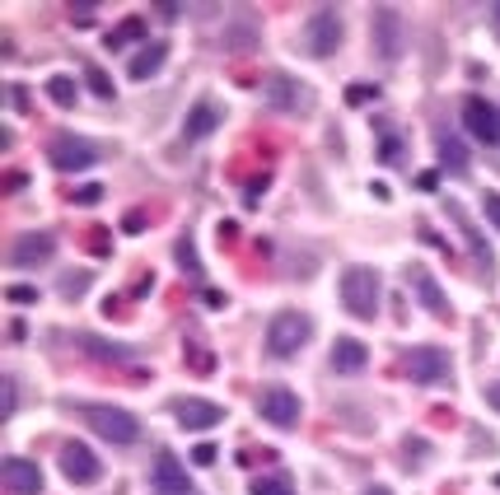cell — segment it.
I'll return each instance as SVG.
<instances>
[{
    "label": "cell",
    "mask_w": 500,
    "mask_h": 495,
    "mask_svg": "<svg viewBox=\"0 0 500 495\" xmlns=\"http://www.w3.org/2000/svg\"><path fill=\"white\" fill-rule=\"evenodd\" d=\"M402 448H407V458H426V453H431V444H426V439H411V435H407V444H402Z\"/></svg>",
    "instance_id": "35"
},
{
    "label": "cell",
    "mask_w": 500,
    "mask_h": 495,
    "mask_svg": "<svg viewBox=\"0 0 500 495\" xmlns=\"http://www.w3.org/2000/svg\"><path fill=\"white\" fill-rule=\"evenodd\" d=\"M192 463H197V468H211V463H216V448H211V444H197Z\"/></svg>",
    "instance_id": "34"
},
{
    "label": "cell",
    "mask_w": 500,
    "mask_h": 495,
    "mask_svg": "<svg viewBox=\"0 0 500 495\" xmlns=\"http://www.w3.org/2000/svg\"><path fill=\"white\" fill-rule=\"evenodd\" d=\"M407 285L416 290V300L426 304V313H435V318H453V304H449V295L440 290V280H435L426 267H411V271H407Z\"/></svg>",
    "instance_id": "15"
},
{
    "label": "cell",
    "mask_w": 500,
    "mask_h": 495,
    "mask_svg": "<svg viewBox=\"0 0 500 495\" xmlns=\"http://www.w3.org/2000/svg\"><path fill=\"white\" fill-rule=\"evenodd\" d=\"M491 15H495V24H500V5H491Z\"/></svg>",
    "instance_id": "43"
},
{
    "label": "cell",
    "mask_w": 500,
    "mask_h": 495,
    "mask_svg": "<svg viewBox=\"0 0 500 495\" xmlns=\"http://www.w3.org/2000/svg\"><path fill=\"white\" fill-rule=\"evenodd\" d=\"M365 495H393V490H388V486H369Z\"/></svg>",
    "instance_id": "42"
},
{
    "label": "cell",
    "mask_w": 500,
    "mask_h": 495,
    "mask_svg": "<svg viewBox=\"0 0 500 495\" xmlns=\"http://www.w3.org/2000/svg\"><path fill=\"white\" fill-rule=\"evenodd\" d=\"M154 486L169 490V495H192V477L169 448H159V458H154Z\"/></svg>",
    "instance_id": "16"
},
{
    "label": "cell",
    "mask_w": 500,
    "mask_h": 495,
    "mask_svg": "<svg viewBox=\"0 0 500 495\" xmlns=\"http://www.w3.org/2000/svg\"><path fill=\"white\" fill-rule=\"evenodd\" d=\"M85 85H90L99 99H112V94H117V90H112V79H108L99 66H85Z\"/></svg>",
    "instance_id": "30"
},
{
    "label": "cell",
    "mask_w": 500,
    "mask_h": 495,
    "mask_svg": "<svg viewBox=\"0 0 500 495\" xmlns=\"http://www.w3.org/2000/svg\"><path fill=\"white\" fill-rule=\"evenodd\" d=\"M70 19H75V24H90V19H94V5H70Z\"/></svg>",
    "instance_id": "40"
},
{
    "label": "cell",
    "mask_w": 500,
    "mask_h": 495,
    "mask_svg": "<svg viewBox=\"0 0 500 495\" xmlns=\"http://www.w3.org/2000/svg\"><path fill=\"white\" fill-rule=\"evenodd\" d=\"M369 43H374V52H379L388 66L407 52V24H402V15L393 5H379L369 15Z\"/></svg>",
    "instance_id": "5"
},
{
    "label": "cell",
    "mask_w": 500,
    "mask_h": 495,
    "mask_svg": "<svg viewBox=\"0 0 500 495\" xmlns=\"http://www.w3.org/2000/svg\"><path fill=\"white\" fill-rule=\"evenodd\" d=\"M258 411H262V421H267V426H276V430H295L304 406H300V393H295V388L271 384V388L258 393Z\"/></svg>",
    "instance_id": "8"
},
{
    "label": "cell",
    "mask_w": 500,
    "mask_h": 495,
    "mask_svg": "<svg viewBox=\"0 0 500 495\" xmlns=\"http://www.w3.org/2000/svg\"><path fill=\"white\" fill-rule=\"evenodd\" d=\"M52 253H57V238L52 234H19L15 243H10V267H19V271H28V267H43V262H52Z\"/></svg>",
    "instance_id": "11"
},
{
    "label": "cell",
    "mask_w": 500,
    "mask_h": 495,
    "mask_svg": "<svg viewBox=\"0 0 500 495\" xmlns=\"http://www.w3.org/2000/svg\"><path fill=\"white\" fill-rule=\"evenodd\" d=\"M435 150H440V159H444V169L468 174V150H463V141H458V136H440Z\"/></svg>",
    "instance_id": "21"
},
{
    "label": "cell",
    "mask_w": 500,
    "mask_h": 495,
    "mask_svg": "<svg viewBox=\"0 0 500 495\" xmlns=\"http://www.w3.org/2000/svg\"><path fill=\"white\" fill-rule=\"evenodd\" d=\"M253 495H295V486H290V477H258Z\"/></svg>",
    "instance_id": "28"
},
{
    "label": "cell",
    "mask_w": 500,
    "mask_h": 495,
    "mask_svg": "<svg viewBox=\"0 0 500 495\" xmlns=\"http://www.w3.org/2000/svg\"><path fill=\"white\" fill-rule=\"evenodd\" d=\"M309 337H314V318L300 313V309H281L267 322V355L271 360H295L309 346Z\"/></svg>",
    "instance_id": "1"
},
{
    "label": "cell",
    "mask_w": 500,
    "mask_h": 495,
    "mask_svg": "<svg viewBox=\"0 0 500 495\" xmlns=\"http://www.w3.org/2000/svg\"><path fill=\"white\" fill-rule=\"evenodd\" d=\"M262 99L276 108V112H290V117H300V112H314V90L304 85V79L295 75H267V85H262Z\"/></svg>",
    "instance_id": "7"
},
{
    "label": "cell",
    "mask_w": 500,
    "mask_h": 495,
    "mask_svg": "<svg viewBox=\"0 0 500 495\" xmlns=\"http://www.w3.org/2000/svg\"><path fill=\"white\" fill-rule=\"evenodd\" d=\"M482 397H486V406H491V411H500V379H495V384H486V388H482Z\"/></svg>",
    "instance_id": "39"
},
{
    "label": "cell",
    "mask_w": 500,
    "mask_h": 495,
    "mask_svg": "<svg viewBox=\"0 0 500 495\" xmlns=\"http://www.w3.org/2000/svg\"><path fill=\"white\" fill-rule=\"evenodd\" d=\"M495 486H500V477H495Z\"/></svg>",
    "instance_id": "44"
},
{
    "label": "cell",
    "mask_w": 500,
    "mask_h": 495,
    "mask_svg": "<svg viewBox=\"0 0 500 495\" xmlns=\"http://www.w3.org/2000/svg\"><path fill=\"white\" fill-rule=\"evenodd\" d=\"M365 364H369V346L360 337H337L332 342V369H337V374H360Z\"/></svg>",
    "instance_id": "18"
},
{
    "label": "cell",
    "mask_w": 500,
    "mask_h": 495,
    "mask_svg": "<svg viewBox=\"0 0 500 495\" xmlns=\"http://www.w3.org/2000/svg\"><path fill=\"white\" fill-rule=\"evenodd\" d=\"M70 201H75V205H94V201H103V187H80Z\"/></svg>",
    "instance_id": "33"
},
{
    "label": "cell",
    "mask_w": 500,
    "mask_h": 495,
    "mask_svg": "<svg viewBox=\"0 0 500 495\" xmlns=\"http://www.w3.org/2000/svg\"><path fill=\"white\" fill-rule=\"evenodd\" d=\"M220 108L211 103V99H201V103H192V112H187V121H183V141H206L216 127H220Z\"/></svg>",
    "instance_id": "19"
},
{
    "label": "cell",
    "mask_w": 500,
    "mask_h": 495,
    "mask_svg": "<svg viewBox=\"0 0 500 495\" xmlns=\"http://www.w3.org/2000/svg\"><path fill=\"white\" fill-rule=\"evenodd\" d=\"M482 216L500 229V192H486V196H482Z\"/></svg>",
    "instance_id": "31"
},
{
    "label": "cell",
    "mask_w": 500,
    "mask_h": 495,
    "mask_svg": "<svg viewBox=\"0 0 500 495\" xmlns=\"http://www.w3.org/2000/svg\"><path fill=\"white\" fill-rule=\"evenodd\" d=\"M463 127H468L482 145H500V112H495L482 94H473V99L463 103Z\"/></svg>",
    "instance_id": "13"
},
{
    "label": "cell",
    "mask_w": 500,
    "mask_h": 495,
    "mask_svg": "<svg viewBox=\"0 0 500 495\" xmlns=\"http://www.w3.org/2000/svg\"><path fill=\"white\" fill-rule=\"evenodd\" d=\"M402 369H407L411 384H426V388L453 379V360H449V351H440V346H411L407 360H402Z\"/></svg>",
    "instance_id": "6"
},
{
    "label": "cell",
    "mask_w": 500,
    "mask_h": 495,
    "mask_svg": "<svg viewBox=\"0 0 500 495\" xmlns=\"http://www.w3.org/2000/svg\"><path fill=\"white\" fill-rule=\"evenodd\" d=\"M48 163L52 169H61V174H85V169H94L99 163V150L90 145V141H80V136H57L52 145H48Z\"/></svg>",
    "instance_id": "9"
},
{
    "label": "cell",
    "mask_w": 500,
    "mask_h": 495,
    "mask_svg": "<svg viewBox=\"0 0 500 495\" xmlns=\"http://www.w3.org/2000/svg\"><path fill=\"white\" fill-rule=\"evenodd\" d=\"M80 421H85L99 439L108 444H136L141 439V421L132 416V411H122V406H80Z\"/></svg>",
    "instance_id": "3"
},
{
    "label": "cell",
    "mask_w": 500,
    "mask_h": 495,
    "mask_svg": "<svg viewBox=\"0 0 500 495\" xmlns=\"http://www.w3.org/2000/svg\"><path fill=\"white\" fill-rule=\"evenodd\" d=\"M174 416L183 430H211V426H225V406L220 402H206V397H178L174 402Z\"/></svg>",
    "instance_id": "12"
},
{
    "label": "cell",
    "mask_w": 500,
    "mask_h": 495,
    "mask_svg": "<svg viewBox=\"0 0 500 495\" xmlns=\"http://www.w3.org/2000/svg\"><path fill=\"white\" fill-rule=\"evenodd\" d=\"M90 248H94L99 258H103V253H112V243H108V234H103V229H94V234H90Z\"/></svg>",
    "instance_id": "36"
},
{
    "label": "cell",
    "mask_w": 500,
    "mask_h": 495,
    "mask_svg": "<svg viewBox=\"0 0 500 495\" xmlns=\"http://www.w3.org/2000/svg\"><path fill=\"white\" fill-rule=\"evenodd\" d=\"M141 33H145V19L136 15V19H127V24H122L117 33H108V52H117L122 43H132V37H141Z\"/></svg>",
    "instance_id": "26"
},
{
    "label": "cell",
    "mask_w": 500,
    "mask_h": 495,
    "mask_svg": "<svg viewBox=\"0 0 500 495\" xmlns=\"http://www.w3.org/2000/svg\"><path fill=\"white\" fill-rule=\"evenodd\" d=\"M174 258H178V267H183L192 280H201V276H206V267H201V258H197V243H192L187 234L174 243Z\"/></svg>",
    "instance_id": "22"
},
{
    "label": "cell",
    "mask_w": 500,
    "mask_h": 495,
    "mask_svg": "<svg viewBox=\"0 0 500 495\" xmlns=\"http://www.w3.org/2000/svg\"><path fill=\"white\" fill-rule=\"evenodd\" d=\"M85 290H90V271H66V276H61V295H66V300H80Z\"/></svg>",
    "instance_id": "29"
},
{
    "label": "cell",
    "mask_w": 500,
    "mask_h": 495,
    "mask_svg": "<svg viewBox=\"0 0 500 495\" xmlns=\"http://www.w3.org/2000/svg\"><path fill=\"white\" fill-rule=\"evenodd\" d=\"M444 216L458 225V229H463V238L473 243V253H477V262L486 267V271H495V258H491V248H486V238H482V229L473 225V216L463 211V205H458V201H444Z\"/></svg>",
    "instance_id": "17"
},
{
    "label": "cell",
    "mask_w": 500,
    "mask_h": 495,
    "mask_svg": "<svg viewBox=\"0 0 500 495\" xmlns=\"http://www.w3.org/2000/svg\"><path fill=\"white\" fill-rule=\"evenodd\" d=\"M342 304H346V313L351 318H360V322H374L379 318V295H384V285H379V271L374 267H346L342 271Z\"/></svg>",
    "instance_id": "2"
},
{
    "label": "cell",
    "mask_w": 500,
    "mask_h": 495,
    "mask_svg": "<svg viewBox=\"0 0 500 495\" xmlns=\"http://www.w3.org/2000/svg\"><path fill=\"white\" fill-rule=\"evenodd\" d=\"M10 300H15V304H33L37 290H28V285H10Z\"/></svg>",
    "instance_id": "37"
},
{
    "label": "cell",
    "mask_w": 500,
    "mask_h": 495,
    "mask_svg": "<svg viewBox=\"0 0 500 495\" xmlns=\"http://www.w3.org/2000/svg\"><path fill=\"white\" fill-rule=\"evenodd\" d=\"M164 61H169V43H145L136 57H132V79H150V75H159L164 70Z\"/></svg>",
    "instance_id": "20"
},
{
    "label": "cell",
    "mask_w": 500,
    "mask_h": 495,
    "mask_svg": "<svg viewBox=\"0 0 500 495\" xmlns=\"http://www.w3.org/2000/svg\"><path fill=\"white\" fill-rule=\"evenodd\" d=\"M75 94H80V90H75L70 75H52V79H48V99H52L57 108H75Z\"/></svg>",
    "instance_id": "24"
},
{
    "label": "cell",
    "mask_w": 500,
    "mask_h": 495,
    "mask_svg": "<svg viewBox=\"0 0 500 495\" xmlns=\"http://www.w3.org/2000/svg\"><path fill=\"white\" fill-rule=\"evenodd\" d=\"M0 481L10 495H43V468L28 458H5L0 463Z\"/></svg>",
    "instance_id": "14"
},
{
    "label": "cell",
    "mask_w": 500,
    "mask_h": 495,
    "mask_svg": "<svg viewBox=\"0 0 500 495\" xmlns=\"http://www.w3.org/2000/svg\"><path fill=\"white\" fill-rule=\"evenodd\" d=\"M398 154H402V141H398V136H393V132L384 127V163H393Z\"/></svg>",
    "instance_id": "32"
},
{
    "label": "cell",
    "mask_w": 500,
    "mask_h": 495,
    "mask_svg": "<svg viewBox=\"0 0 500 495\" xmlns=\"http://www.w3.org/2000/svg\"><path fill=\"white\" fill-rule=\"evenodd\" d=\"M80 346H90V355H94V360L132 364V351H127V346H108V342H99V337H80Z\"/></svg>",
    "instance_id": "23"
},
{
    "label": "cell",
    "mask_w": 500,
    "mask_h": 495,
    "mask_svg": "<svg viewBox=\"0 0 500 495\" xmlns=\"http://www.w3.org/2000/svg\"><path fill=\"white\" fill-rule=\"evenodd\" d=\"M159 10V19H178L183 15V5H154Z\"/></svg>",
    "instance_id": "41"
},
{
    "label": "cell",
    "mask_w": 500,
    "mask_h": 495,
    "mask_svg": "<svg viewBox=\"0 0 500 495\" xmlns=\"http://www.w3.org/2000/svg\"><path fill=\"white\" fill-rule=\"evenodd\" d=\"M262 192H267V174L248 183V205H258V196H262Z\"/></svg>",
    "instance_id": "38"
},
{
    "label": "cell",
    "mask_w": 500,
    "mask_h": 495,
    "mask_svg": "<svg viewBox=\"0 0 500 495\" xmlns=\"http://www.w3.org/2000/svg\"><path fill=\"white\" fill-rule=\"evenodd\" d=\"M61 477L70 486H94L103 481V463H99V453L90 444H66L61 448Z\"/></svg>",
    "instance_id": "10"
},
{
    "label": "cell",
    "mask_w": 500,
    "mask_h": 495,
    "mask_svg": "<svg viewBox=\"0 0 500 495\" xmlns=\"http://www.w3.org/2000/svg\"><path fill=\"white\" fill-rule=\"evenodd\" d=\"M342 37H346V24H342V10H332V5H318L304 24V52L309 57H332L342 47Z\"/></svg>",
    "instance_id": "4"
},
{
    "label": "cell",
    "mask_w": 500,
    "mask_h": 495,
    "mask_svg": "<svg viewBox=\"0 0 500 495\" xmlns=\"http://www.w3.org/2000/svg\"><path fill=\"white\" fill-rule=\"evenodd\" d=\"M346 103H351V108L379 103V85H365V79H356V85H346Z\"/></svg>",
    "instance_id": "25"
},
{
    "label": "cell",
    "mask_w": 500,
    "mask_h": 495,
    "mask_svg": "<svg viewBox=\"0 0 500 495\" xmlns=\"http://www.w3.org/2000/svg\"><path fill=\"white\" fill-rule=\"evenodd\" d=\"M258 47V33L253 28H234V33H225V52H253Z\"/></svg>",
    "instance_id": "27"
}]
</instances>
